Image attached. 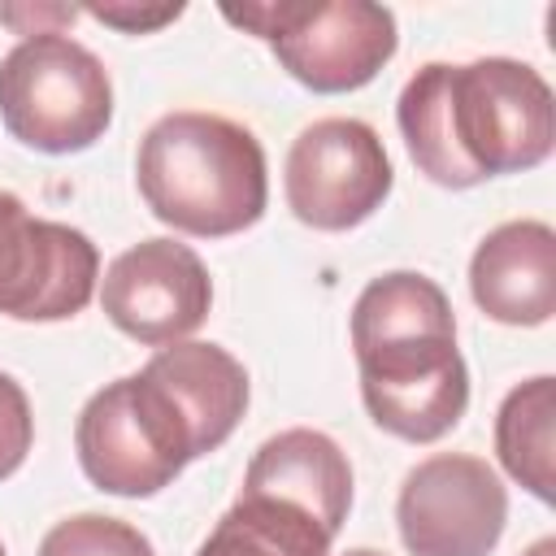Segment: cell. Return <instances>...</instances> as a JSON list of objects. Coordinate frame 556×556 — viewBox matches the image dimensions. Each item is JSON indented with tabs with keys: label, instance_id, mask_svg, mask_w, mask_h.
Masks as SVG:
<instances>
[{
	"label": "cell",
	"instance_id": "cell-15",
	"mask_svg": "<svg viewBox=\"0 0 556 556\" xmlns=\"http://www.w3.org/2000/svg\"><path fill=\"white\" fill-rule=\"evenodd\" d=\"M330 543L308 513L265 495H239L195 556H330Z\"/></svg>",
	"mask_w": 556,
	"mask_h": 556
},
{
	"label": "cell",
	"instance_id": "cell-11",
	"mask_svg": "<svg viewBox=\"0 0 556 556\" xmlns=\"http://www.w3.org/2000/svg\"><path fill=\"white\" fill-rule=\"evenodd\" d=\"M469 295L500 326H543L556 313V235L517 217L495 226L469 261Z\"/></svg>",
	"mask_w": 556,
	"mask_h": 556
},
{
	"label": "cell",
	"instance_id": "cell-10",
	"mask_svg": "<svg viewBox=\"0 0 556 556\" xmlns=\"http://www.w3.org/2000/svg\"><path fill=\"white\" fill-rule=\"evenodd\" d=\"M213 304V278L195 248L143 239L109 261L100 278L104 317L143 348H169L195 334Z\"/></svg>",
	"mask_w": 556,
	"mask_h": 556
},
{
	"label": "cell",
	"instance_id": "cell-7",
	"mask_svg": "<svg viewBox=\"0 0 556 556\" xmlns=\"http://www.w3.org/2000/svg\"><path fill=\"white\" fill-rule=\"evenodd\" d=\"M391 161L378 130L361 117H317L308 122L282 169L287 208L313 230H352L369 222L391 195Z\"/></svg>",
	"mask_w": 556,
	"mask_h": 556
},
{
	"label": "cell",
	"instance_id": "cell-19",
	"mask_svg": "<svg viewBox=\"0 0 556 556\" xmlns=\"http://www.w3.org/2000/svg\"><path fill=\"white\" fill-rule=\"evenodd\" d=\"M526 556H556V539H539V543H534Z\"/></svg>",
	"mask_w": 556,
	"mask_h": 556
},
{
	"label": "cell",
	"instance_id": "cell-13",
	"mask_svg": "<svg viewBox=\"0 0 556 556\" xmlns=\"http://www.w3.org/2000/svg\"><path fill=\"white\" fill-rule=\"evenodd\" d=\"M143 374L182 413V421L195 439V456L217 452L248 413V369L217 343L182 339V343L156 348V356L143 365Z\"/></svg>",
	"mask_w": 556,
	"mask_h": 556
},
{
	"label": "cell",
	"instance_id": "cell-21",
	"mask_svg": "<svg viewBox=\"0 0 556 556\" xmlns=\"http://www.w3.org/2000/svg\"><path fill=\"white\" fill-rule=\"evenodd\" d=\"M0 556H4V543H0Z\"/></svg>",
	"mask_w": 556,
	"mask_h": 556
},
{
	"label": "cell",
	"instance_id": "cell-2",
	"mask_svg": "<svg viewBox=\"0 0 556 556\" xmlns=\"http://www.w3.org/2000/svg\"><path fill=\"white\" fill-rule=\"evenodd\" d=\"M135 178L152 217L195 239L239 235L256 226L269 204L261 139L248 126L200 109H178L148 126Z\"/></svg>",
	"mask_w": 556,
	"mask_h": 556
},
{
	"label": "cell",
	"instance_id": "cell-20",
	"mask_svg": "<svg viewBox=\"0 0 556 556\" xmlns=\"http://www.w3.org/2000/svg\"><path fill=\"white\" fill-rule=\"evenodd\" d=\"M343 556H387V552H374V547H352V552H343Z\"/></svg>",
	"mask_w": 556,
	"mask_h": 556
},
{
	"label": "cell",
	"instance_id": "cell-16",
	"mask_svg": "<svg viewBox=\"0 0 556 556\" xmlns=\"http://www.w3.org/2000/svg\"><path fill=\"white\" fill-rule=\"evenodd\" d=\"M39 556H156V552L139 526L104 513H78L43 534Z\"/></svg>",
	"mask_w": 556,
	"mask_h": 556
},
{
	"label": "cell",
	"instance_id": "cell-3",
	"mask_svg": "<svg viewBox=\"0 0 556 556\" xmlns=\"http://www.w3.org/2000/svg\"><path fill=\"white\" fill-rule=\"evenodd\" d=\"M0 122L48 156H70L104 139L113 83L104 61L65 30H39L0 56Z\"/></svg>",
	"mask_w": 556,
	"mask_h": 556
},
{
	"label": "cell",
	"instance_id": "cell-18",
	"mask_svg": "<svg viewBox=\"0 0 556 556\" xmlns=\"http://www.w3.org/2000/svg\"><path fill=\"white\" fill-rule=\"evenodd\" d=\"M87 13L91 17H100L104 26H117V30H126V35H148V30H156V26H165V22H174V17H182V4H156V9H135V4H87Z\"/></svg>",
	"mask_w": 556,
	"mask_h": 556
},
{
	"label": "cell",
	"instance_id": "cell-9",
	"mask_svg": "<svg viewBox=\"0 0 556 556\" xmlns=\"http://www.w3.org/2000/svg\"><path fill=\"white\" fill-rule=\"evenodd\" d=\"M100 287L96 243L65 222L35 217L0 191V313L13 321H65Z\"/></svg>",
	"mask_w": 556,
	"mask_h": 556
},
{
	"label": "cell",
	"instance_id": "cell-17",
	"mask_svg": "<svg viewBox=\"0 0 556 556\" xmlns=\"http://www.w3.org/2000/svg\"><path fill=\"white\" fill-rule=\"evenodd\" d=\"M30 443H35L30 400H26V391L9 374H0V482L22 469Z\"/></svg>",
	"mask_w": 556,
	"mask_h": 556
},
{
	"label": "cell",
	"instance_id": "cell-4",
	"mask_svg": "<svg viewBox=\"0 0 556 556\" xmlns=\"http://www.w3.org/2000/svg\"><path fill=\"white\" fill-rule=\"evenodd\" d=\"M222 17L265 39L278 65L317 96L374 83L400 43L395 13L374 0H256L222 4Z\"/></svg>",
	"mask_w": 556,
	"mask_h": 556
},
{
	"label": "cell",
	"instance_id": "cell-5",
	"mask_svg": "<svg viewBox=\"0 0 556 556\" xmlns=\"http://www.w3.org/2000/svg\"><path fill=\"white\" fill-rule=\"evenodd\" d=\"M74 447L87 482L126 500L165 491L191 460H200L182 413L143 369L113 378L83 404Z\"/></svg>",
	"mask_w": 556,
	"mask_h": 556
},
{
	"label": "cell",
	"instance_id": "cell-8",
	"mask_svg": "<svg viewBox=\"0 0 556 556\" xmlns=\"http://www.w3.org/2000/svg\"><path fill=\"white\" fill-rule=\"evenodd\" d=\"M508 521L500 473L469 452L417 460L395 500V526L408 556H491Z\"/></svg>",
	"mask_w": 556,
	"mask_h": 556
},
{
	"label": "cell",
	"instance_id": "cell-12",
	"mask_svg": "<svg viewBox=\"0 0 556 556\" xmlns=\"http://www.w3.org/2000/svg\"><path fill=\"white\" fill-rule=\"evenodd\" d=\"M239 495H265L287 508H300L334 539L352 508V465L330 434L291 426L269 434L252 452Z\"/></svg>",
	"mask_w": 556,
	"mask_h": 556
},
{
	"label": "cell",
	"instance_id": "cell-6",
	"mask_svg": "<svg viewBox=\"0 0 556 556\" xmlns=\"http://www.w3.org/2000/svg\"><path fill=\"white\" fill-rule=\"evenodd\" d=\"M361 400L378 430L434 443L469 408V369L456 352V334H400L361 343Z\"/></svg>",
	"mask_w": 556,
	"mask_h": 556
},
{
	"label": "cell",
	"instance_id": "cell-1",
	"mask_svg": "<svg viewBox=\"0 0 556 556\" xmlns=\"http://www.w3.org/2000/svg\"><path fill=\"white\" fill-rule=\"evenodd\" d=\"M413 165L452 191L534 169L556 143V96L547 78L513 56L469 65H421L395 104Z\"/></svg>",
	"mask_w": 556,
	"mask_h": 556
},
{
	"label": "cell",
	"instance_id": "cell-14",
	"mask_svg": "<svg viewBox=\"0 0 556 556\" xmlns=\"http://www.w3.org/2000/svg\"><path fill=\"white\" fill-rule=\"evenodd\" d=\"M552 426H556V378L539 374L513 387L495 413V456L513 482H521L534 500L552 504L556 486V452H552Z\"/></svg>",
	"mask_w": 556,
	"mask_h": 556
}]
</instances>
